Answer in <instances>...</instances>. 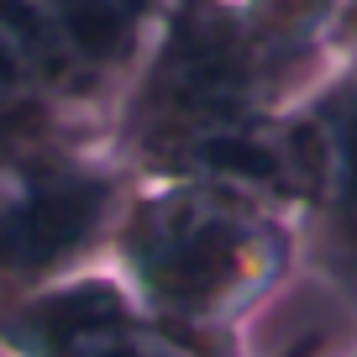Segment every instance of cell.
Here are the masks:
<instances>
[{"label":"cell","mask_w":357,"mask_h":357,"mask_svg":"<svg viewBox=\"0 0 357 357\" xmlns=\"http://www.w3.org/2000/svg\"><path fill=\"white\" fill-rule=\"evenodd\" d=\"M126 289L168 321L215 331L284 279L279 226L236 190H190L153 200L126 226Z\"/></svg>","instance_id":"obj_1"},{"label":"cell","mask_w":357,"mask_h":357,"mask_svg":"<svg viewBox=\"0 0 357 357\" xmlns=\"http://www.w3.org/2000/svg\"><path fill=\"white\" fill-rule=\"evenodd\" d=\"M0 336L22 357H226L215 331L168 321L111 279L43 284L0 300Z\"/></svg>","instance_id":"obj_2"},{"label":"cell","mask_w":357,"mask_h":357,"mask_svg":"<svg viewBox=\"0 0 357 357\" xmlns=\"http://www.w3.org/2000/svg\"><path fill=\"white\" fill-rule=\"evenodd\" d=\"M105 215V184L74 168L0 174V300L32 294L89 247Z\"/></svg>","instance_id":"obj_3"},{"label":"cell","mask_w":357,"mask_h":357,"mask_svg":"<svg viewBox=\"0 0 357 357\" xmlns=\"http://www.w3.org/2000/svg\"><path fill=\"white\" fill-rule=\"evenodd\" d=\"M53 26L37 22L26 6L0 0V105H22L53 79Z\"/></svg>","instance_id":"obj_4"},{"label":"cell","mask_w":357,"mask_h":357,"mask_svg":"<svg viewBox=\"0 0 357 357\" xmlns=\"http://www.w3.org/2000/svg\"><path fill=\"white\" fill-rule=\"evenodd\" d=\"M137 16H142V0H53V32H63L95 58L121 53Z\"/></svg>","instance_id":"obj_5"},{"label":"cell","mask_w":357,"mask_h":357,"mask_svg":"<svg viewBox=\"0 0 357 357\" xmlns=\"http://www.w3.org/2000/svg\"><path fill=\"white\" fill-rule=\"evenodd\" d=\"M331 168H336V211H342V236L352 242V252H357V111L347 116V126H342V147H336Z\"/></svg>","instance_id":"obj_6"}]
</instances>
